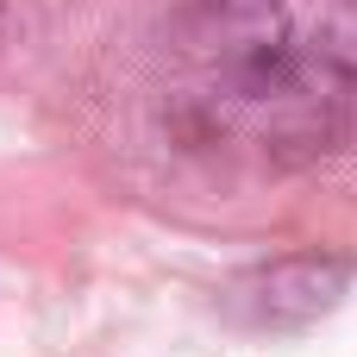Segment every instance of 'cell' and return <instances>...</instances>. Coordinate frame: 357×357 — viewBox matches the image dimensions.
Returning a JSON list of instances; mask_svg holds the SVG:
<instances>
[{"mask_svg": "<svg viewBox=\"0 0 357 357\" xmlns=\"http://www.w3.org/2000/svg\"><path fill=\"white\" fill-rule=\"evenodd\" d=\"M157 69L188 151L314 163L357 126V0H176Z\"/></svg>", "mask_w": 357, "mask_h": 357, "instance_id": "1", "label": "cell"}]
</instances>
